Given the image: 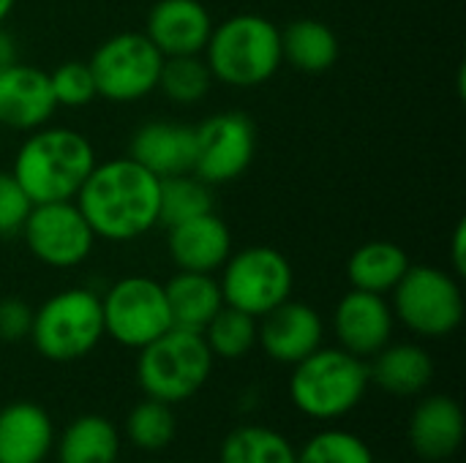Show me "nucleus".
I'll return each mask as SVG.
<instances>
[{
	"label": "nucleus",
	"instance_id": "nucleus-1",
	"mask_svg": "<svg viewBox=\"0 0 466 463\" xmlns=\"http://www.w3.org/2000/svg\"><path fill=\"white\" fill-rule=\"evenodd\" d=\"M158 191L161 180L123 156L96 161L74 202L96 237L126 243L158 226Z\"/></svg>",
	"mask_w": 466,
	"mask_h": 463
},
{
	"label": "nucleus",
	"instance_id": "nucleus-2",
	"mask_svg": "<svg viewBox=\"0 0 466 463\" xmlns=\"http://www.w3.org/2000/svg\"><path fill=\"white\" fill-rule=\"evenodd\" d=\"M96 166V150L74 128L41 126L27 134L14 156V177L33 205L76 199L82 183Z\"/></svg>",
	"mask_w": 466,
	"mask_h": 463
},
{
	"label": "nucleus",
	"instance_id": "nucleus-3",
	"mask_svg": "<svg viewBox=\"0 0 466 463\" xmlns=\"http://www.w3.org/2000/svg\"><path fill=\"white\" fill-rule=\"evenodd\" d=\"M205 63L213 79L229 87H257L281 68V30L259 14H235L213 33L205 46Z\"/></svg>",
	"mask_w": 466,
	"mask_h": 463
},
{
	"label": "nucleus",
	"instance_id": "nucleus-4",
	"mask_svg": "<svg viewBox=\"0 0 466 463\" xmlns=\"http://www.w3.org/2000/svg\"><path fill=\"white\" fill-rule=\"evenodd\" d=\"M369 363L341 347H319L292 366L289 398L300 415L330 423L350 415L369 390Z\"/></svg>",
	"mask_w": 466,
	"mask_h": 463
},
{
	"label": "nucleus",
	"instance_id": "nucleus-5",
	"mask_svg": "<svg viewBox=\"0 0 466 463\" xmlns=\"http://www.w3.org/2000/svg\"><path fill=\"white\" fill-rule=\"evenodd\" d=\"M213 352L202 333L169 327L164 336L139 349L137 382L147 398L183 404L197 396L213 374Z\"/></svg>",
	"mask_w": 466,
	"mask_h": 463
},
{
	"label": "nucleus",
	"instance_id": "nucleus-6",
	"mask_svg": "<svg viewBox=\"0 0 466 463\" xmlns=\"http://www.w3.org/2000/svg\"><path fill=\"white\" fill-rule=\"evenodd\" d=\"M35 352L52 363H74L104 338L101 297L90 289H63L33 308L27 336Z\"/></svg>",
	"mask_w": 466,
	"mask_h": 463
},
{
	"label": "nucleus",
	"instance_id": "nucleus-7",
	"mask_svg": "<svg viewBox=\"0 0 466 463\" xmlns=\"http://www.w3.org/2000/svg\"><path fill=\"white\" fill-rule=\"evenodd\" d=\"M390 295L393 317L420 338H445L464 319V292L448 270L410 265Z\"/></svg>",
	"mask_w": 466,
	"mask_h": 463
},
{
	"label": "nucleus",
	"instance_id": "nucleus-8",
	"mask_svg": "<svg viewBox=\"0 0 466 463\" xmlns=\"http://www.w3.org/2000/svg\"><path fill=\"white\" fill-rule=\"evenodd\" d=\"M218 287L224 306L259 319L292 297L295 273L281 251L270 246H248L238 254H229L221 267Z\"/></svg>",
	"mask_w": 466,
	"mask_h": 463
},
{
	"label": "nucleus",
	"instance_id": "nucleus-9",
	"mask_svg": "<svg viewBox=\"0 0 466 463\" xmlns=\"http://www.w3.org/2000/svg\"><path fill=\"white\" fill-rule=\"evenodd\" d=\"M96 93L115 104H131L158 90L164 55L145 33H117L106 38L87 60Z\"/></svg>",
	"mask_w": 466,
	"mask_h": 463
},
{
	"label": "nucleus",
	"instance_id": "nucleus-10",
	"mask_svg": "<svg viewBox=\"0 0 466 463\" xmlns=\"http://www.w3.org/2000/svg\"><path fill=\"white\" fill-rule=\"evenodd\" d=\"M104 336L126 349H142L172 327L164 284L147 276H126L101 297Z\"/></svg>",
	"mask_w": 466,
	"mask_h": 463
},
{
	"label": "nucleus",
	"instance_id": "nucleus-11",
	"mask_svg": "<svg viewBox=\"0 0 466 463\" xmlns=\"http://www.w3.org/2000/svg\"><path fill=\"white\" fill-rule=\"evenodd\" d=\"M19 235L25 237L27 251L55 270L82 265L98 240L74 199L33 205Z\"/></svg>",
	"mask_w": 466,
	"mask_h": 463
},
{
	"label": "nucleus",
	"instance_id": "nucleus-12",
	"mask_svg": "<svg viewBox=\"0 0 466 463\" xmlns=\"http://www.w3.org/2000/svg\"><path fill=\"white\" fill-rule=\"evenodd\" d=\"M197 150L191 172L208 186L238 180L254 161L257 131L243 112H218L194 126Z\"/></svg>",
	"mask_w": 466,
	"mask_h": 463
},
{
	"label": "nucleus",
	"instance_id": "nucleus-13",
	"mask_svg": "<svg viewBox=\"0 0 466 463\" xmlns=\"http://www.w3.org/2000/svg\"><path fill=\"white\" fill-rule=\"evenodd\" d=\"M322 317L309 303L292 297L257 319V347H262V352L281 366L300 363L322 347Z\"/></svg>",
	"mask_w": 466,
	"mask_h": 463
},
{
	"label": "nucleus",
	"instance_id": "nucleus-14",
	"mask_svg": "<svg viewBox=\"0 0 466 463\" xmlns=\"http://www.w3.org/2000/svg\"><path fill=\"white\" fill-rule=\"evenodd\" d=\"M393 308L385 300V295L350 289L336 311H333V330L339 338V347L350 355L369 360L393 338Z\"/></svg>",
	"mask_w": 466,
	"mask_h": 463
},
{
	"label": "nucleus",
	"instance_id": "nucleus-15",
	"mask_svg": "<svg viewBox=\"0 0 466 463\" xmlns=\"http://www.w3.org/2000/svg\"><path fill=\"white\" fill-rule=\"evenodd\" d=\"M55 109L57 104L44 68L16 60L0 74V126L30 134L46 126Z\"/></svg>",
	"mask_w": 466,
	"mask_h": 463
},
{
	"label": "nucleus",
	"instance_id": "nucleus-16",
	"mask_svg": "<svg viewBox=\"0 0 466 463\" xmlns=\"http://www.w3.org/2000/svg\"><path fill=\"white\" fill-rule=\"evenodd\" d=\"M167 251L177 270L216 273L232 254V232L216 210L167 226Z\"/></svg>",
	"mask_w": 466,
	"mask_h": 463
},
{
	"label": "nucleus",
	"instance_id": "nucleus-17",
	"mask_svg": "<svg viewBox=\"0 0 466 463\" xmlns=\"http://www.w3.org/2000/svg\"><path fill=\"white\" fill-rule=\"evenodd\" d=\"M210 33V11L199 0H158L147 14L145 27V35L164 57L202 55Z\"/></svg>",
	"mask_w": 466,
	"mask_h": 463
},
{
	"label": "nucleus",
	"instance_id": "nucleus-18",
	"mask_svg": "<svg viewBox=\"0 0 466 463\" xmlns=\"http://www.w3.org/2000/svg\"><path fill=\"white\" fill-rule=\"evenodd\" d=\"M194 150H197L194 126H183L172 120L145 123L134 131L128 142V158H134L158 180L191 172Z\"/></svg>",
	"mask_w": 466,
	"mask_h": 463
},
{
	"label": "nucleus",
	"instance_id": "nucleus-19",
	"mask_svg": "<svg viewBox=\"0 0 466 463\" xmlns=\"http://www.w3.org/2000/svg\"><path fill=\"white\" fill-rule=\"evenodd\" d=\"M464 412L451 396L423 398L410 418V445L426 461H445L464 442Z\"/></svg>",
	"mask_w": 466,
	"mask_h": 463
},
{
	"label": "nucleus",
	"instance_id": "nucleus-20",
	"mask_svg": "<svg viewBox=\"0 0 466 463\" xmlns=\"http://www.w3.org/2000/svg\"><path fill=\"white\" fill-rule=\"evenodd\" d=\"M55 448V426L44 407L14 401L0 409V463H44Z\"/></svg>",
	"mask_w": 466,
	"mask_h": 463
},
{
	"label": "nucleus",
	"instance_id": "nucleus-21",
	"mask_svg": "<svg viewBox=\"0 0 466 463\" xmlns=\"http://www.w3.org/2000/svg\"><path fill=\"white\" fill-rule=\"evenodd\" d=\"M369 360V382L390 396H420L434 379V360L418 344H388Z\"/></svg>",
	"mask_w": 466,
	"mask_h": 463
},
{
	"label": "nucleus",
	"instance_id": "nucleus-22",
	"mask_svg": "<svg viewBox=\"0 0 466 463\" xmlns=\"http://www.w3.org/2000/svg\"><path fill=\"white\" fill-rule=\"evenodd\" d=\"M167 306H169V319L172 327L202 333L210 319L224 308V295L213 273H188L177 270L164 284Z\"/></svg>",
	"mask_w": 466,
	"mask_h": 463
},
{
	"label": "nucleus",
	"instance_id": "nucleus-23",
	"mask_svg": "<svg viewBox=\"0 0 466 463\" xmlns=\"http://www.w3.org/2000/svg\"><path fill=\"white\" fill-rule=\"evenodd\" d=\"M410 270V257L390 240H369L358 246L347 262V281L352 289L390 295Z\"/></svg>",
	"mask_w": 466,
	"mask_h": 463
},
{
	"label": "nucleus",
	"instance_id": "nucleus-24",
	"mask_svg": "<svg viewBox=\"0 0 466 463\" xmlns=\"http://www.w3.org/2000/svg\"><path fill=\"white\" fill-rule=\"evenodd\" d=\"M281 57L300 74H325L339 60V38L325 22L303 16L281 30Z\"/></svg>",
	"mask_w": 466,
	"mask_h": 463
},
{
	"label": "nucleus",
	"instance_id": "nucleus-25",
	"mask_svg": "<svg viewBox=\"0 0 466 463\" xmlns=\"http://www.w3.org/2000/svg\"><path fill=\"white\" fill-rule=\"evenodd\" d=\"M120 434L101 415L71 420L57 439V463H117Z\"/></svg>",
	"mask_w": 466,
	"mask_h": 463
},
{
	"label": "nucleus",
	"instance_id": "nucleus-26",
	"mask_svg": "<svg viewBox=\"0 0 466 463\" xmlns=\"http://www.w3.org/2000/svg\"><path fill=\"white\" fill-rule=\"evenodd\" d=\"M289 439L265 426H240L224 442L218 463H295Z\"/></svg>",
	"mask_w": 466,
	"mask_h": 463
},
{
	"label": "nucleus",
	"instance_id": "nucleus-27",
	"mask_svg": "<svg viewBox=\"0 0 466 463\" xmlns=\"http://www.w3.org/2000/svg\"><path fill=\"white\" fill-rule=\"evenodd\" d=\"M213 210V186L199 180L194 172L164 177L158 191V224L175 226Z\"/></svg>",
	"mask_w": 466,
	"mask_h": 463
},
{
	"label": "nucleus",
	"instance_id": "nucleus-28",
	"mask_svg": "<svg viewBox=\"0 0 466 463\" xmlns=\"http://www.w3.org/2000/svg\"><path fill=\"white\" fill-rule=\"evenodd\" d=\"M202 338L213 357L240 360L257 347V319L232 306H224L202 330Z\"/></svg>",
	"mask_w": 466,
	"mask_h": 463
},
{
	"label": "nucleus",
	"instance_id": "nucleus-29",
	"mask_svg": "<svg viewBox=\"0 0 466 463\" xmlns=\"http://www.w3.org/2000/svg\"><path fill=\"white\" fill-rule=\"evenodd\" d=\"M175 431H177V420H175L172 407L164 401H156V398L139 401L126 418L128 442L142 453L167 450L175 439Z\"/></svg>",
	"mask_w": 466,
	"mask_h": 463
},
{
	"label": "nucleus",
	"instance_id": "nucleus-30",
	"mask_svg": "<svg viewBox=\"0 0 466 463\" xmlns=\"http://www.w3.org/2000/svg\"><path fill=\"white\" fill-rule=\"evenodd\" d=\"M213 74L202 55L164 57L158 90L175 104H197L210 93Z\"/></svg>",
	"mask_w": 466,
	"mask_h": 463
},
{
	"label": "nucleus",
	"instance_id": "nucleus-31",
	"mask_svg": "<svg viewBox=\"0 0 466 463\" xmlns=\"http://www.w3.org/2000/svg\"><path fill=\"white\" fill-rule=\"evenodd\" d=\"M295 463H377L371 448L350 431H319L295 456Z\"/></svg>",
	"mask_w": 466,
	"mask_h": 463
},
{
	"label": "nucleus",
	"instance_id": "nucleus-32",
	"mask_svg": "<svg viewBox=\"0 0 466 463\" xmlns=\"http://www.w3.org/2000/svg\"><path fill=\"white\" fill-rule=\"evenodd\" d=\"M49 87L55 96L57 106L79 109L87 106L98 93H96V79L87 63L82 60H66L49 74Z\"/></svg>",
	"mask_w": 466,
	"mask_h": 463
},
{
	"label": "nucleus",
	"instance_id": "nucleus-33",
	"mask_svg": "<svg viewBox=\"0 0 466 463\" xmlns=\"http://www.w3.org/2000/svg\"><path fill=\"white\" fill-rule=\"evenodd\" d=\"M33 202L14 177V172L0 169V235H19Z\"/></svg>",
	"mask_w": 466,
	"mask_h": 463
},
{
	"label": "nucleus",
	"instance_id": "nucleus-34",
	"mask_svg": "<svg viewBox=\"0 0 466 463\" xmlns=\"http://www.w3.org/2000/svg\"><path fill=\"white\" fill-rule=\"evenodd\" d=\"M33 325V308L19 297H3L0 300V341L16 344L30 336Z\"/></svg>",
	"mask_w": 466,
	"mask_h": 463
},
{
	"label": "nucleus",
	"instance_id": "nucleus-35",
	"mask_svg": "<svg viewBox=\"0 0 466 463\" xmlns=\"http://www.w3.org/2000/svg\"><path fill=\"white\" fill-rule=\"evenodd\" d=\"M466 226L464 221L456 226V232H453V243H451V259H453V270H456V276H464L466 273Z\"/></svg>",
	"mask_w": 466,
	"mask_h": 463
},
{
	"label": "nucleus",
	"instance_id": "nucleus-36",
	"mask_svg": "<svg viewBox=\"0 0 466 463\" xmlns=\"http://www.w3.org/2000/svg\"><path fill=\"white\" fill-rule=\"evenodd\" d=\"M14 63H16V41H14L11 33H5V30L0 27V74H3L8 65H14Z\"/></svg>",
	"mask_w": 466,
	"mask_h": 463
},
{
	"label": "nucleus",
	"instance_id": "nucleus-37",
	"mask_svg": "<svg viewBox=\"0 0 466 463\" xmlns=\"http://www.w3.org/2000/svg\"><path fill=\"white\" fill-rule=\"evenodd\" d=\"M14 5H16V0H0V25L8 19V14L14 11Z\"/></svg>",
	"mask_w": 466,
	"mask_h": 463
},
{
	"label": "nucleus",
	"instance_id": "nucleus-38",
	"mask_svg": "<svg viewBox=\"0 0 466 463\" xmlns=\"http://www.w3.org/2000/svg\"><path fill=\"white\" fill-rule=\"evenodd\" d=\"M147 463H161V461H147Z\"/></svg>",
	"mask_w": 466,
	"mask_h": 463
}]
</instances>
